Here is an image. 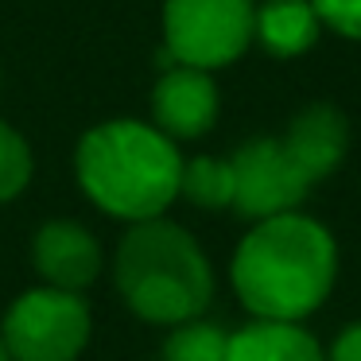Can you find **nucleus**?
<instances>
[{
    "instance_id": "nucleus-8",
    "label": "nucleus",
    "mask_w": 361,
    "mask_h": 361,
    "mask_svg": "<svg viewBox=\"0 0 361 361\" xmlns=\"http://www.w3.org/2000/svg\"><path fill=\"white\" fill-rule=\"evenodd\" d=\"M32 264L51 288L86 291L102 276V241L78 221L51 218L35 229Z\"/></svg>"
},
{
    "instance_id": "nucleus-2",
    "label": "nucleus",
    "mask_w": 361,
    "mask_h": 361,
    "mask_svg": "<svg viewBox=\"0 0 361 361\" xmlns=\"http://www.w3.org/2000/svg\"><path fill=\"white\" fill-rule=\"evenodd\" d=\"M78 187L102 214L121 221L159 218L179 198V144L152 121H105L78 140Z\"/></svg>"
},
{
    "instance_id": "nucleus-1",
    "label": "nucleus",
    "mask_w": 361,
    "mask_h": 361,
    "mask_svg": "<svg viewBox=\"0 0 361 361\" xmlns=\"http://www.w3.org/2000/svg\"><path fill=\"white\" fill-rule=\"evenodd\" d=\"M334 280V237L322 221L299 210L257 218L229 260V283L252 319L303 322L326 303Z\"/></svg>"
},
{
    "instance_id": "nucleus-14",
    "label": "nucleus",
    "mask_w": 361,
    "mask_h": 361,
    "mask_svg": "<svg viewBox=\"0 0 361 361\" xmlns=\"http://www.w3.org/2000/svg\"><path fill=\"white\" fill-rule=\"evenodd\" d=\"M32 171H35L32 144H27L12 125L0 121V202H12V198L32 183Z\"/></svg>"
},
{
    "instance_id": "nucleus-11",
    "label": "nucleus",
    "mask_w": 361,
    "mask_h": 361,
    "mask_svg": "<svg viewBox=\"0 0 361 361\" xmlns=\"http://www.w3.org/2000/svg\"><path fill=\"white\" fill-rule=\"evenodd\" d=\"M226 361H326V350L299 322L252 319L245 330L229 334Z\"/></svg>"
},
{
    "instance_id": "nucleus-10",
    "label": "nucleus",
    "mask_w": 361,
    "mask_h": 361,
    "mask_svg": "<svg viewBox=\"0 0 361 361\" xmlns=\"http://www.w3.org/2000/svg\"><path fill=\"white\" fill-rule=\"evenodd\" d=\"M322 20L311 0H264L252 12V39L272 59H295L319 43Z\"/></svg>"
},
{
    "instance_id": "nucleus-16",
    "label": "nucleus",
    "mask_w": 361,
    "mask_h": 361,
    "mask_svg": "<svg viewBox=\"0 0 361 361\" xmlns=\"http://www.w3.org/2000/svg\"><path fill=\"white\" fill-rule=\"evenodd\" d=\"M326 361H361V322H350L345 330H338V338L326 350Z\"/></svg>"
},
{
    "instance_id": "nucleus-7",
    "label": "nucleus",
    "mask_w": 361,
    "mask_h": 361,
    "mask_svg": "<svg viewBox=\"0 0 361 361\" xmlns=\"http://www.w3.org/2000/svg\"><path fill=\"white\" fill-rule=\"evenodd\" d=\"M218 86L202 66L171 63L152 86V125L164 136H171L175 144L206 136L218 121Z\"/></svg>"
},
{
    "instance_id": "nucleus-9",
    "label": "nucleus",
    "mask_w": 361,
    "mask_h": 361,
    "mask_svg": "<svg viewBox=\"0 0 361 361\" xmlns=\"http://www.w3.org/2000/svg\"><path fill=\"white\" fill-rule=\"evenodd\" d=\"M288 152L299 159V167L307 171L311 183H322L326 175H334V167L342 164L345 144H350V125L334 105H307L291 117L288 133H283Z\"/></svg>"
},
{
    "instance_id": "nucleus-12",
    "label": "nucleus",
    "mask_w": 361,
    "mask_h": 361,
    "mask_svg": "<svg viewBox=\"0 0 361 361\" xmlns=\"http://www.w3.org/2000/svg\"><path fill=\"white\" fill-rule=\"evenodd\" d=\"M179 198L202 206V210H221L233 206V167L229 156H195L183 159V175H179Z\"/></svg>"
},
{
    "instance_id": "nucleus-15",
    "label": "nucleus",
    "mask_w": 361,
    "mask_h": 361,
    "mask_svg": "<svg viewBox=\"0 0 361 361\" xmlns=\"http://www.w3.org/2000/svg\"><path fill=\"white\" fill-rule=\"evenodd\" d=\"M322 27L361 43V0H311Z\"/></svg>"
},
{
    "instance_id": "nucleus-6",
    "label": "nucleus",
    "mask_w": 361,
    "mask_h": 361,
    "mask_svg": "<svg viewBox=\"0 0 361 361\" xmlns=\"http://www.w3.org/2000/svg\"><path fill=\"white\" fill-rule=\"evenodd\" d=\"M233 167V210L241 218H272L299 210L314 183L288 152L283 136H257L229 156Z\"/></svg>"
},
{
    "instance_id": "nucleus-13",
    "label": "nucleus",
    "mask_w": 361,
    "mask_h": 361,
    "mask_svg": "<svg viewBox=\"0 0 361 361\" xmlns=\"http://www.w3.org/2000/svg\"><path fill=\"white\" fill-rule=\"evenodd\" d=\"M229 353V334L214 322L187 319L179 326H171L159 361H226Z\"/></svg>"
},
{
    "instance_id": "nucleus-3",
    "label": "nucleus",
    "mask_w": 361,
    "mask_h": 361,
    "mask_svg": "<svg viewBox=\"0 0 361 361\" xmlns=\"http://www.w3.org/2000/svg\"><path fill=\"white\" fill-rule=\"evenodd\" d=\"M113 283L128 311L156 326H179L210 307L214 268L195 233L159 218L128 221L113 252Z\"/></svg>"
},
{
    "instance_id": "nucleus-17",
    "label": "nucleus",
    "mask_w": 361,
    "mask_h": 361,
    "mask_svg": "<svg viewBox=\"0 0 361 361\" xmlns=\"http://www.w3.org/2000/svg\"><path fill=\"white\" fill-rule=\"evenodd\" d=\"M0 361H12V353H8V345H4V338H0Z\"/></svg>"
},
{
    "instance_id": "nucleus-4",
    "label": "nucleus",
    "mask_w": 361,
    "mask_h": 361,
    "mask_svg": "<svg viewBox=\"0 0 361 361\" xmlns=\"http://www.w3.org/2000/svg\"><path fill=\"white\" fill-rule=\"evenodd\" d=\"M252 0H164V63L221 71L252 43Z\"/></svg>"
},
{
    "instance_id": "nucleus-5",
    "label": "nucleus",
    "mask_w": 361,
    "mask_h": 361,
    "mask_svg": "<svg viewBox=\"0 0 361 361\" xmlns=\"http://www.w3.org/2000/svg\"><path fill=\"white\" fill-rule=\"evenodd\" d=\"M94 314L82 291L66 288H32L4 311L0 338L12 361H78L86 350Z\"/></svg>"
}]
</instances>
